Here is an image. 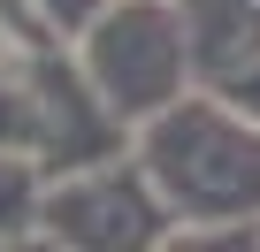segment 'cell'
I'll return each mask as SVG.
<instances>
[{"mask_svg": "<svg viewBox=\"0 0 260 252\" xmlns=\"http://www.w3.org/2000/svg\"><path fill=\"white\" fill-rule=\"evenodd\" d=\"M23 214H31V176H23L16 161H0V237H8Z\"/></svg>", "mask_w": 260, "mask_h": 252, "instance_id": "6da1fadb", "label": "cell"}, {"mask_svg": "<svg viewBox=\"0 0 260 252\" xmlns=\"http://www.w3.org/2000/svg\"><path fill=\"white\" fill-rule=\"evenodd\" d=\"M54 8H77V0H54Z\"/></svg>", "mask_w": 260, "mask_h": 252, "instance_id": "7a4b0ae2", "label": "cell"}]
</instances>
